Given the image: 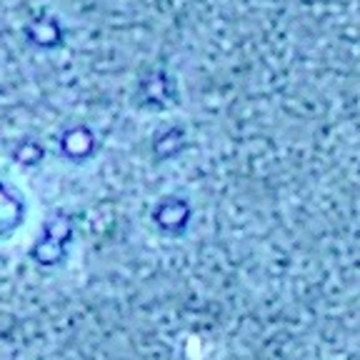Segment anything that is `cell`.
<instances>
[{
    "instance_id": "6da1fadb",
    "label": "cell",
    "mask_w": 360,
    "mask_h": 360,
    "mask_svg": "<svg viewBox=\"0 0 360 360\" xmlns=\"http://www.w3.org/2000/svg\"><path fill=\"white\" fill-rule=\"evenodd\" d=\"M135 103L145 110H168L178 105V83L165 68H153L141 78Z\"/></svg>"
},
{
    "instance_id": "7a4b0ae2",
    "label": "cell",
    "mask_w": 360,
    "mask_h": 360,
    "mask_svg": "<svg viewBox=\"0 0 360 360\" xmlns=\"http://www.w3.org/2000/svg\"><path fill=\"white\" fill-rule=\"evenodd\" d=\"M190 218H193V206L188 203V198H180V195H165L153 208L155 228L168 238H180L188 231Z\"/></svg>"
},
{
    "instance_id": "3957f363",
    "label": "cell",
    "mask_w": 360,
    "mask_h": 360,
    "mask_svg": "<svg viewBox=\"0 0 360 360\" xmlns=\"http://www.w3.org/2000/svg\"><path fill=\"white\" fill-rule=\"evenodd\" d=\"M58 150L65 161L88 163L98 153V135L85 123H73V125L60 130Z\"/></svg>"
},
{
    "instance_id": "277c9868",
    "label": "cell",
    "mask_w": 360,
    "mask_h": 360,
    "mask_svg": "<svg viewBox=\"0 0 360 360\" xmlns=\"http://www.w3.org/2000/svg\"><path fill=\"white\" fill-rule=\"evenodd\" d=\"M26 40L38 51H58L65 43V28L55 15H38L23 26Z\"/></svg>"
},
{
    "instance_id": "5b68a950",
    "label": "cell",
    "mask_w": 360,
    "mask_h": 360,
    "mask_svg": "<svg viewBox=\"0 0 360 360\" xmlns=\"http://www.w3.org/2000/svg\"><path fill=\"white\" fill-rule=\"evenodd\" d=\"M23 215H26L23 195H18L6 183H0V235H8L18 225H23Z\"/></svg>"
},
{
    "instance_id": "8992f818",
    "label": "cell",
    "mask_w": 360,
    "mask_h": 360,
    "mask_svg": "<svg viewBox=\"0 0 360 360\" xmlns=\"http://www.w3.org/2000/svg\"><path fill=\"white\" fill-rule=\"evenodd\" d=\"M186 148V130L180 125H168L165 130L155 133L153 138V158L158 163L173 161L175 155H180V150Z\"/></svg>"
},
{
    "instance_id": "52a82bcc",
    "label": "cell",
    "mask_w": 360,
    "mask_h": 360,
    "mask_svg": "<svg viewBox=\"0 0 360 360\" xmlns=\"http://www.w3.org/2000/svg\"><path fill=\"white\" fill-rule=\"evenodd\" d=\"M68 255V245L60 243L55 238H48V235H40L38 243L30 248V258L43 268H53V265H60Z\"/></svg>"
},
{
    "instance_id": "ba28073f",
    "label": "cell",
    "mask_w": 360,
    "mask_h": 360,
    "mask_svg": "<svg viewBox=\"0 0 360 360\" xmlns=\"http://www.w3.org/2000/svg\"><path fill=\"white\" fill-rule=\"evenodd\" d=\"M10 158H13V163H18V165H23V168H35V165L43 163L45 148L40 145L38 141L26 138V141L15 143L13 150H10Z\"/></svg>"
}]
</instances>
